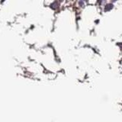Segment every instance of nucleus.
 I'll return each mask as SVG.
<instances>
[{"label":"nucleus","mask_w":122,"mask_h":122,"mask_svg":"<svg viewBox=\"0 0 122 122\" xmlns=\"http://www.w3.org/2000/svg\"><path fill=\"white\" fill-rule=\"evenodd\" d=\"M113 8V5L112 4H108L106 6H105V10L106 11H109V10H111Z\"/></svg>","instance_id":"nucleus-1"}]
</instances>
